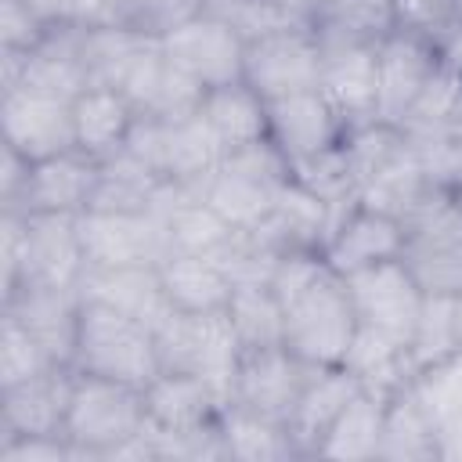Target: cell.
Here are the masks:
<instances>
[{"instance_id": "48", "label": "cell", "mask_w": 462, "mask_h": 462, "mask_svg": "<svg viewBox=\"0 0 462 462\" xmlns=\"http://www.w3.org/2000/svg\"><path fill=\"white\" fill-rule=\"evenodd\" d=\"M25 177H29V159L4 144V166H0V209H11V206L22 199Z\"/></svg>"}, {"instance_id": "19", "label": "cell", "mask_w": 462, "mask_h": 462, "mask_svg": "<svg viewBox=\"0 0 462 462\" xmlns=\"http://www.w3.org/2000/svg\"><path fill=\"white\" fill-rule=\"evenodd\" d=\"M101 162L87 152L72 148L51 159L29 162V177L22 188V199L11 209L22 213H87L94 199Z\"/></svg>"}, {"instance_id": "32", "label": "cell", "mask_w": 462, "mask_h": 462, "mask_svg": "<svg viewBox=\"0 0 462 462\" xmlns=\"http://www.w3.org/2000/svg\"><path fill=\"white\" fill-rule=\"evenodd\" d=\"M386 401L390 397L361 386L357 397L339 411V419L325 433V440L318 448V458H346V462L379 458L383 422H386Z\"/></svg>"}, {"instance_id": "43", "label": "cell", "mask_w": 462, "mask_h": 462, "mask_svg": "<svg viewBox=\"0 0 462 462\" xmlns=\"http://www.w3.org/2000/svg\"><path fill=\"white\" fill-rule=\"evenodd\" d=\"M25 278V213L0 209V296Z\"/></svg>"}, {"instance_id": "11", "label": "cell", "mask_w": 462, "mask_h": 462, "mask_svg": "<svg viewBox=\"0 0 462 462\" xmlns=\"http://www.w3.org/2000/svg\"><path fill=\"white\" fill-rule=\"evenodd\" d=\"M440 61L444 58L433 36L401 25L390 29L375 43V116L386 123H401Z\"/></svg>"}, {"instance_id": "44", "label": "cell", "mask_w": 462, "mask_h": 462, "mask_svg": "<svg viewBox=\"0 0 462 462\" xmlns=\"http://www.w3.org/2000/svg\"><path fill=\"white\" fill-rule=\"evenodd\" d=\"M47 22L29 7V0H0V47L32 51L47 36Z\"/></svg>"}, {"instance_id": "3", "label": "cell", "mask_w": 462, "mask_h": 462, "mask_svg": "<svg viewBox=\"0 0 462 462\" xmlns=\"http://www.w3.org/2000/svg\"><path fill=\"white\" fill-rule=\"evenodd\" d=\"M148 426V401L141 386L76 372L65 440L76 458H116Z\"/></svg>"}, {"instance_id": "42", "label": "cell", "mask_w": 462, "mask_h": 462, "mask_svg": "<svg viewBox=\"0 0 462 462\" xmlns=\"http://www.w3.org/2000/svg\"><path fill=\"white\" fill-rule=\"evenodd\" d=\"M116 22L126 29H137L144 36H166L173 25H180L188 14L199 11L195 0H112Z\"/></svg>"}, {"instance_id": "5", "label": "cell", "mask_w": 462, "mask_h": 462, "mask_svg": "<svg viewBox=\"0 0 462 462\" xmlns=\"http://www.w3.org/2000/svg\"><path fill=\"white\" fill-rule=\"evenodd\" d=\"M404 267L430 296L462 292V202L451 188H437L404 220Z\"/></svg>"}, {"instance_id": "2", "label": "cell", "mask_w": 462, "mask_h": 462, "mask_svg": "<svg viewBox=\"0 0 462 462\" xmlns=\"http://www.w3.org/2000/svg\"><path fill=\"white\" fill-rule=\"evenodd\" d=\"M72 368L144 390L162 372L155 328H148L144 321H137L108 303L83 300Z\"/></svg>"}, {"instance_id": "20", "label": "cell", "mask_w": 462, "mask_h": 462, "mask_svg": "<svg viewBox=\"0 0 462 462\" xmlns=\"http://www.w3.org/2000/svg\"><path fill=\"white\" fill-rule=\"evenodd\" d=\"M144 401H148V422L177 437L213 433L227 408V401L206 379L184 372H159L144 386Z\"/></svg>"}, {"instance_id": "40", "label": "cell", "mask_w": 462, "mask_h": 462, "mask_svg": "<svg viewBox=\"0 0 462 462\" xmlns=\"http://www.w3.org/2000/svg\"><path fill=\"white\" fill-rule=\"evenodd\" d=\"M289 166H292V177L300 184H307L314 195H321L328 206H346V202L357 199L354 173H350V159H346L343 141L332 144V148H325V152H314L307 159H296Z\"/></svg>"}, {"instance_id": "45", "label": "cell", "mask_w": 462, "mask_h": 462, "mask_svg": "<svg viewBox=\"0 0 462 462\" xmlns=\"http://www.w3.org/2000/svg\"><path fill=\"white\" fill-rule=\"evenodd\" d=\"M47 25H105L116 22L112 0H29Z\"/></svg>"}, {"instance_id": "10", "label": "cell", "mask_w": 462, "mask_h": 462, "mask_svg": "<svg viewBox=\"0 0 462 462\" xmlns=\"http://www.w3.org/2000/svg\"><path fill=\"white\" fill-rule=\"evenodd\" d=\"M346 289H350V300L357 310V325L375 328L401 346L411 343L426 292L411 278L404 260H386V263L365 267L357 274H346Z\"/></svg>"}, {"instance_id": "29", "label": "cell", "mask_w": 462, "mask_h": 462, "mask_svg": "<svg viewBox=\"0 0 462 462\" xmlns=\"http://www.w3.org/2000/svg\"><path fill=\"white\" fill-rule=\"evenodd\" d=\"M159 274H162V289L170 296V307L173 310H188V314L224 310L227 300H231V289H235L227 271L209 256L170 253L159 263Z\"/></svg>"}, {"instance_id": "6", "label": "cell", "mask_w": 462, "mask_h": 462, "mask_svg": "<svg viewBox=\"0 0 462 462\" xmlns=\"http://www.w3.org/2000/svg\"><path fill=\"white\" fill-rule=\"evenodd\" d=\"M155 343H159L162 372L199 375L224 401L231 397V379L242 357V343L231 328L227 310H206V314L173 310L155 328Z\"/></svg>"}, {"instance_id": "8", "label": "cell", "mask_w": 462, "mask_h": 462, "mask_svg": "<svg viewBox=\"0 0 462 462\" xmlns=\"http://www.w3.org/2000/svg\"><path fill=\"white\" fill-rule=\"evenodd\" d=\"M310 375H314V365L296 357L285 343L242 350L227 404L285 426Z\"/></svg>"}, {"instance_id": "38", "label": "cell", "mask_w": 462, "mask_h": 462, "mask_svg": "<svg viewBox=\"0 0 462 462\" xmlns=\"http://www.w3.org/2000/svg\"><path fill=\"white\" fill-rule=\"evenodd\" d=\"M462 350V307L458 296H430L422 300V314L419 325L411 332L408 343V357L415 365V372L451 357Z\"/></svg>"}, {"instance_id": "25", "label": "cell", "mask_w": 462, "mask_h": 462, "mask_svg": "<svg viewBox=\"0 0 462 462\" xmlns=\"http://www.w3.org/2000/svg\"><path fill=\"white\" fill-rule=\"evenodd\" d=\"M137 123L134 105L123 97L116 87L90 83L76 101H72V126H76V148L87 152L90 159H108L126 148V137Z\"/></svg>"}, {"instance_id": "12", "label": "cell", "mask_w": 462, "mask_h": 462, "mask_svg": "<svg viewBox=\"0 0 462 462\" xmlns=\"http://www.w3.org/2000/svg\"><path fill=\"white\" fill-rule=\"evenodd\" d=\"M162 54L180 65L191 79H199L206 90L220 83L242 79V61H245V40L217 14L195 11L180 25H173L166 36H159Z\"/></svg>"}, {"instance_id": "46", "label": "cell", "mask_w": 462, "mask_h": 462, "mask_svg": "<svg viewBox=\"0 0 462 462\" xmlns=\"http://www.w3.org/2000/svg\"><path fill=\"white\" fill-rule=\"evenodd\" d=\"M393 4V18L401 29H415L426 36H440L448 14H451V0H390Z\"/></svg>"}, {"instance_id": "24", "label": "cell", "mask_w": 462, "mask_h": 462, "mask_svg": "<svg viewBox=\"0 0 462 462\" xmlns=\"http://www.w3.org/2000/svg\"><path fill=\"white\" fill-rule=\"evenodd\" d=\"M318 90L336 108L343 126H361L375 116V47H321Z\"/></svg>"}, {"instance_id": "36", "label": "cell", "mask_w": 462, "mask_h": 462, "mask_svg": "<svg viewBox=\"0 0 462 462\" xmlns=\"http://www.w3.org/2000/svg\"><path fill=\"white\" fill-rule=\"evenodd\" d=\"M220 440L224 455L238 462H289L296 458V448L289 440V430L282 422L260 419L242 408H224L220 415Z\"/></svg>"}, {"instance_id": "34", "label": "cell", "mask_w": 462, "mask_h": 462, "mask_svg": "<svg viewBox=\"0 0 462 462\" xmlns=\"http://www.w3.org/2000/svg\"><path fill=\"white\" fill-rule=\"evenodd\" d=\"M343 365L361 379V386H368L383 397L397 393L401 386H408L415 379V365L408 357V346H401L390 336H383L375 328H365V325H357Z\"/></svg>"}, {"instance_id": "31", "label": "cell", "mask_w": 462, "mask_h": 462, "mask_svg": "<svg viewBox=\"0 0 462 462\" xmlns=\"http://www.w3.org/2000/svg\"><path fill=\"white\" fill-rule=\"evenodd\" d=\"M321 47H375L390 29H397L390 0H328L310 18Z\"/></svg>"}, {"instance_id": "21", "label": "cell", "mask_w": 462, "mask_h": 462, "mask_svg": "<svg viewBox=\"0 0 462 462\" xmlns=\"http://www.w3.org/2000/svg\"><path fill=\"white\" fill-rule=\"evenodd\" d=\"M267 137L285 152L289 162H296L339 144L346 137V126L321 90H303L267 101Z\"/></svg>"}, {"instance_id": "22", "label": "cell", "mask_w": 462, "mask_h": 462, "mask_svg": "<svg viewBox=\"0 0 462 462\" xmlns=\"http://www.w3.org/2000/svg\"><path fill=\"white\" fill-rule=\"evenodd\" d=\"M361 379L346 368V365H328V368H314V375L307 379L285 430L289 440L296 448V458H318V448L325 440V433L332 430V422L339 419V411L357 397Z\"/></svg>"}, {"instance_id": "15", "label": "cell", "mask_w": 462, "mask_h": 462, "mask_svg": "<svg viewBox=\"0 0 462 462\" xmlns=\"http://www.w3.org/2000/svg\"><path fill=\"white\" fill-rule=\"evenodd\" d=\"M72 386V365H54L25 383L0 386V444L14 437H65Z\"/></svg>"}, {"instance_id": "37", "label": "cell", "mask_w": 462, "mask_h": 462, "mask_svg": "<svg viewBox=\"0 0 462 462\" xmlns=\"http://www.w3.org/2000/svg\"><path fill=\"white\" fill-rule=\"evenodd\" d=\"M166 224H170V253L209 256V260H217L231 245V238L238 235V227L227 224L202 195L177 202L166 213Z\"/></svg>"}, {"instance_id": "14", "label": "cell", "mask_w": 462, "mask_h": 462, "mask_svg": "<svg viewBox=\"0 0 462 462\" xmlns=\"http://www.w3.org/2000/svg\"><path fill=\"white\" fill-rule=\"evenodd\" d=\"M401 249H404V220L379 213L372 206H361L357 199L346 206H336L328 238L321 245L325 260L343 278L386 260H401Z\"/></svg>"}, {"instance_id": "26", "label": "cell", "mask_w": 462, "mask_h": 462, "mask_svg": "<svg viewBox=\"0 0 462 462\" xmlns=\"http://www.w3.org/2000/svg\"><path fill=\"white\" fill-rule=\"evenodd\" d=\"M336 206H328L321 195H314L307 184H300L296 177H289L274 199L271 217L253 227L263 238H271L282 253L285 249H321L332 227Z\"/></svg>"}, {"instance_id": "28", "label": "cell", "mask_w": 462, "mask_h": 462, "mask_svg": "<svg viewBox=\"0 0 462 462\" xmlns=\"http://www.w3.org/2000/svg\"><path fill=\"white\" fill-rule=\"evenodd\" d=\"M379 458H386V462H433V458H440L437 422L411 383L401 386L397 393H390V401H386Z\"/></svg>"}, {"instance_id": "18", "label": "cell", "mask_w": 462, "mask_h": 462, "mask_svg": "<svg viewBox=\"0 0 462 462\" xmlns=\"http://www.w3.org/2000/svg\"><path fill=\"white\" fill-rule=\"evenodd\" d=\"M0 310L18 318L58 365H72L76 350V328H79V307L83 296L79 289H61V285H36L22 282L18 289L0 296Z\"/></svg>"}, {"instance_id": "47", "label": "cell", "mask_w": 462, "mask_h": 462, "mask_svg": "<svg viewBox=\"0 0 462 462\" xmlns=\"http://www.w3.org/2000/svg\"><path fill=\"white\" fill-rule=\"evenodd\" d=\"M0 458L7 462H58V458H76L72 444L65 437H14V440H4L0 444Z\"/></svg>"}, {"instance_id": "7", "label": "cell", "mask_w": 462, "mask_h": 462, "mask_svg": "<svg viewBox=\"0 0 462 462\" xmlns=\"http://www.w3.org/2000/svg\"><path fill=\"white\" fill-rule=\"evenodd\" d=\"M321 61H325V51H321L314 29L300 22V25L267 32L260 40H249L245 61H242V79L263 101H278L289 94L318 90Z\"/></svg>"}, {"instance_id": "23", "label": "cell", "mask_w": 462, "mask_h": 462, "mask_svg": "<svg viewBox=\"0 0 462 462\" xmlns=\"http://www.w3.org/2000/svg\"><path fill=\"white\" fill-rule=\"evenodd\" d=\"M79 296L108 303L144 321L148 328H159L173 314L159 267H87L79 282Z\"/></svg>"}, {"instance_id": "1", "label": "cell", "mask_w": 462, "mask_h": 462, "mask_svg": "<svg viewBox=\"0 0 462 462\" xmlns=\"http://www.w3.org/2000/svg\"><path fill=\"white\" fill-rule=\"evenodd\" d=\"M285 310V346L314 368L343 365L357 332V310L346 278L332 271L321 249H289L271 282Z\"/></svg>"}, {"instance_id": "4", "label": "cell", "mask_w": 462, "mask_h": 462, "mask_svg": "<svg viewBox=\"0 0 462 462\" xmlns=\"http://www.w3.org/2000/svg\"><path fill=\"white\" fill-rule=\"evenodd\" d=\"M289 177H292V166L285 152L271 137H263L227 152L224 162L206 180L202 199L238 231H253L271 217L274 199Z\"/></svg>"}, {"instance_id": "50", "label": "cell", "mask_w": 462, "mask_h": 462, "mask_svg": "<svg viewBox=\"0 0 462 462\" xmlns=\"http://www.w3.org/2000/svg\"><path fill=\"white\" fill-rule=\"evenodd\" d=\"M451 191H455V199L462 202V173H458V180H455V188H451Z\"/></svg>"}, {"instance_id": "13", "label": "cell", "mask_w": 462, "mask_h": 462, "mask_svg": "<svg viewBox=\"0 0 462 462\" xmlns=\"http://www.w3.org/2000/svg\"><path fill=\"white\" fill-rule=\"evenodd\" d=\"M0 134L4 144L25 155L29 162L51 159L76 148L72 101L40 94L32 87H14L0 94Z\"/></svg>"}, {"instance_id": "16", "label": "cell", "mask_w": 462, "mask_h": 462, "mask_svg": "<svg viewBox=\"0 0 462 462\" xmlns=\"http://www.w3.org/2000/svg\"><path fill=\"white\" fill-rule=\"evenodd\" d=\"M116 90H123V97L134 105L137 116H152V119H184L195 116L202 105L206 87L199 79H191L180 65H173L159 40H152L119 76Z\"/></svg>"}, {"instance_id": "35", "label": "cell", "mask_w": 462, "mask_h": 462, "mask_svg": "<svg viewBox=\"0 0 462 462\" xmlns=\"http://www.w3.org/2000/svg\"><path fill=\"white\" fill-rule=\"evenodd\" d=\"M224 310L231 318L242 350L285 343V310L267 282H238Z\"/></svg>"}, {"instance_id": "49", "label": "cell", "mask_w": 462, "mask_h": 462, "mask_svg": "<svg viewBox=\"0 0 462 462\" xmlns=\"http://www.w3.org/2000/svg\"><path fill=\"white\" fill-rule=\"evenodd\" d=\"M199 4V11H209V7H217V4H224V0H195Z\"/></svg>"}, {"instance_id": "27", "label": "cell", "mask_w": 462, "mask_h": 462, "mask_svg": "<svg viewBox=\"0 0 462 462\" xmlns=\"http://www.w3.org/2000/svg\"><path fill=\"white\" fill-rule=\"evenodd\" d=\"M199 116L209 123L224 152H235V148H245L267 137V101L245 79L209 87L202 94Z\"/></svg>"}, {"instance_id": "33", "label": "cell", "mask_w": 462, "mask_h": 462, "mask_svg": "<svg viewBox=\"0 0 462 462\" xmlns=\"http://www.w3.org/2000/svg\"><path fill=\"white\" fill-rule=\"evenodd\" d=\"M162 184L166 180L155 170H148L141 159H134L123 148V152L101 159L90 209H97V213H144V209H155V199H159Z\"/></svg>"}, {"instance_id": "9", "label": "cell", "mask_w": 462, "mask_h": 462, "mask_svg": "<svg viewBox=\"0 0 462 462\" xmlns=\"http://www.w3.org/2000/svg\"><path fill=\"white\" fill-rule=\"evenodd\" d=\"M87 267H159L170 256V224L159 209L79 213Z\"/></svg>"}, {"instance_id": "41", "label": "cell", "mask_w": 462, "mask_h": 462, "mask_svg": "<svg viewBox=\"0 0 462 462\" xmlns=\"http://www.w3.org/2000/svg\"><path fill=\"white\" fill-rule=\"evenodd\" d=\"M54 365L58 361L47 354V346L18 318L0 310V386L25 383V379H32Z\"/></svg>"}, {"instance_id": "30", "label": "cell", "mask_w": 462, "mask_h": 462, "mask_svg": "<svg viewBox=\"0 0 462 462\" xmlns=\"http://www.w3.org/2000/svg\"><path fill=\"white\" fill-rule=\"evenodd\" d=\"M411 386L437 422L440 458L458 462L462 458V350L415 372Z\"/></svg>"}, {"instance_id": "39", "label": "cell", "mask_w": 462, "mask_h": 462, "mask_svg": "<svg viewBox=\"0 0 462 462\" xmlns=\"http://www.w3.org/2000/svg\"><path fill=\"white\" fill-rule=\"evenodd\" d=\"M408 134H430V130H455L462 126V69L440 61V69L430 76L408 116L401 119Z\"/></svg>"}, {"instance_id": "51", "label": "cell", "mask_w": 462, "mask_h": 462, "mask_svg": "<svg viewBox=\"0 0 462 462\" xmlns=\"http://www.w3.org/2000/svg\"><path fill=\"white\" fill-rule=\"evenodd\" d=\"M458 307H462V292H458Z\"/></svg>"}, {"instance_id": "17", "label": "cell", "mask_w": 462, "mask_h": 462, "mask_svg": "<svg viewBox=\"0 0 462 462\" xmlns=\"http://www.w3.org/2000/svg\"><path fill=\"white\" fill-rule=\"evenodd\" d=\"M87 271L79 213H25V278L36 285L79 289Z\"/></svg>"}]
</instances>
